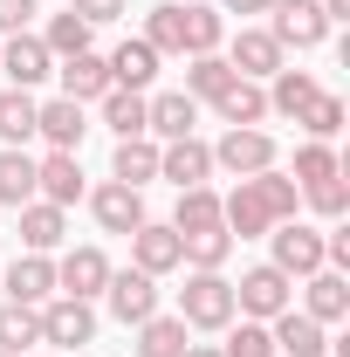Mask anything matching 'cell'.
Masks as SVG:
<instances>
[{"label": "cell", "mask_w": 350, "mask_h": 357, "mask_svg": "<svg viewBox=\"0 0 350 357\" xmlns=\"http://www.w3.org/2000/svg\"><path fill=\"white\" fill-rule=\"evenodd\" d=\"M35 199H48V206H76L83 199V158L76 151H48V158H35Z\"/></svg>", "instance_id": "obj_12"}, {"label": "cell", "mask_w": 350, "mask_h": 357, "mask_svg": "<svg viewBox=\"0 0 350 357\" xmlns=\"http://www.w3.org/2000/svg\"><path fill=\"white\" fill-rule=\"evenodd\" d=\"M35 199V158L28 151H0V206H28Z\"/></svg>", "instance_id": "obj_36"}, {"label": "cell", "mask_w": 350, "mask_h": 357, "mask_svg": "<svg viewBox=\"0 0 350 357\" xmlns=\"http://www.w3.org/2000/svg\"><path fill=\"white\" fill-rule=\"evenodd\" d=\"M220 357H275V337H268V323H254V316H241V330L227 323V344H220Z\"/></svg>", "instance_id": "obj_40"}, {"label": "cell", "mask_w": 350, "mask_h": 357, "mask_svg": "<svg viewBox=\"0 0 350 357\" xmlns=\"http://www.w3.org/2000/svg\"><path fill=\"white\" fill-rule=\"evenodd\" d=\"M0 76H7V89H35L42 76H55V55L42 48V35H7L0 42Z\"/></svg>", "instance_id": "obj_11"}, {"label": "cell", "mask_w": 350, "mask_h": 357, "mask_svg": "<svg viewBox=\"0 0 350 357\" xmlns=\"http://www.w3.org/2000/svg\"><path fill=\"white\" fill-rule=\"evenodd\" d=\"M178 323L185 330H227L234 323V282L220 268H192L178 289Z\"/></svg>", "instance_id": "obj_1"}, {"label": "cell", "mask_w": 350, "mask_h": 357, "mask_svg": "<svg viewBox=\"0 0 350 357\" xmlns=\"http://www.w3.org/2000/svg\"><path fill=\"white\" fill-rule=\"evenodd\" d=\"M178 28H185V55H213L227 42V21H220V7H206V0H185L178 7Z\"/></svg>", "instance_id": "obj_27"}, {"label": "cell", "mask_w": 350, "mask_h": 357, "mask_svg": "<svg viewBox=\"0 0 350 357\" xmlns=\"http://www.w3.org/2000/svg\"><path fill=\"white\" fill-rule=\"evenodd\" d=\"M35 344H42V316L21 310V303H0V351H7V357H28Z\"/></svg>", "instance_id": "obj_33"}, {"label": "cell", "mask_w": 350, "mask_h": 357, "mask_svg": "<svg viewBox=\"0 0 350 357\" xmlns=\"http://www.w3.org/2000/svg\"><path fill=\"white\" fill-rule=\"evenodd\" d=\"M268 14H275L268 35H275L282 48H323V42H330V21H323L316 0H275Z\"/></svg>", "instance_id": "obj_8"}, {"label": "cell", "mask_w": 350, "mask_h": 357, "mask_svg": "<svg viewBox=\"0 0 350 357\" xmlns=\"http://www.w3.org/2000/svg\"><path fill=\"white\" fill-rule=\"evenodd\" d=\"M199 227H220V192L213 185H185L172 206V234H199Z\"/></svg>", "instance_id": "obj_32"}, {"label": "cell", "mask_w": 350, "mask_h": 357, "mask_svg": "<svg viewBox=\"0 0 350 357\" xmlns=\"http://www.w3.org/2000/svg\"><path fill=\"white\" fill-rule=\"evenodd\" d=\"M303 131L316 137V144H330V137L344 131V96H330V89H316V103L303 110Z\"/></svg>", "instance_id": "obj_41"}, {"label": "cell", "mask_w": 350, "mask_h": 357, "mask_svg": "<svg viewBox=\"0 0 350 357\" xmlns=\"http://www.w3.org/2000/svg\"><path fill=\"white\" fill-rule=\"evenodd\" d=\"M103 103V124L117 137H144V96L137 89H110V96H96Z\"/></svg>", "instance_id": "obj_38"}, {"label": "cell", "mask_w": 350, "mask_h": 357, "mask_svg": "<svg viewBox=\"0 0 350 357\" xmlns=\"http://www.w3.org/2000/svg\"><path fill=\"white\" fill-rule=\"evenodd\" d=\"M234 83V69H227V55H185V96H192V103H213L220 89Z\"/></svg>", "instance_id": "obj_31"}, {"label": "cell", "mask_w": 350, "mask_h": 357, "mask_svg": "<svg viewBox=\"0 0 350 357\" xmlns=\"http://www.w3.org/2000/svg\"><path fill=\"white\" fill-rule=\"evenodd\" d=\"M220 227L234 234V241H261L268 227V206H261V192H254V178H234V192L220 199Z\"/></svg>", "instance_id": "obj_17"}, {"label": "cell", "mask_w": 350, "mask_h": 357, "mask_svg": "<svg viewBox=\"0 0 350 357\" xmlns=\"http://www.w3.org/2000/svg\"><path fill=\"white\" fill-rule=\"evenodd\" d=\"M14 213H21V255H55V248L69 241V213L48 206V199H28V206H14Z\"/></svg>", "instance_id": "obj_18"}, {"label": "cell", "mask_w": 350, "mask_h": 357, "mask_svg": "<svg viewBox=\"0 0 350 357\" xmlns=\"http://www.w3.org/2000/svg\"><path fill=\"white\" fill-rule=\"evenodd\" d=\"M89 131V103H69V96H55V103H35V137H42L48 151H76Z\"/></svg>", "instance_id": "obj_15"}, {"label": "cell", "mask_w": 350, "mask_h": 357, "mask_svg": "<svg viewBox=\"0 0 350 357\" xmlns=\"http://www.w3.org/2000/svg\"><path fill=\"white\" fill-rule=\"evenodd\" d=\"M254 192H261V206H268V220H296L303 213V185L282 172V165H268V172H254Z\"/></svg>", "instance_id": "obj_30"}, {"label": "cell", "mask_w": 350, "mask_h": 357, "mask_svg": "<svg viewBox=\"0 0 350 357\" xmlns=\"http://www.w3.org/2000/svg\"><path fill=\"white\" fill-rule=\"evenodd\" d=\"M69 14H83L89 28H103V21H124V0H69Z\"/></svg>", "instance_id": "obj_44"}, {"label": "cell", "mask_w": 350, "mask_h": 357, "mask_svg": "<svg viewBox=\"0 0 350 357\" xmlns=\"http://www.w3.org/2000/svg\"><path fill=\"white\" fill-rule=\"evenodd\" d=\"M268 261L282 268L289 282H303V275H316V268H330L323 261V227H309V220H275L268 227Z\"/></svg>", "instance_id": "obj_3"}, {"label": "cell", "mask_w": 350, "mask_h": 357, "mask_svg": "<svg viewBox=\"0 0 350 357\" xmlns=\"http://www.w3.org/2000/svg\"><path fill=\"white\" fill-rule=\"evenodd\" d=\"M137 357H185V323L178 316H144L137 323Z\"/></svg>", "instance_id": "obj_34"}, {"label": "cell", "mask_w": 350, "mask_h": 357, "mask_svg": "<svg viewBox=\"0 0 350 357\" xmlns=\"http://www.w3.org/2000/svg\"><path fill=\"white\" fill-rule=\"evenodd\" d=\"M0 357H7V351H0Z\"/></svg>", "instance_id": "obj_48"}, {"label": "cell", "mask_w": 350, "mask_h": 357, "mask_svg": "<svg viewBox=\"0 0 350 357\" xmlns=\"http://www.w3.org/2000/svg\"><path fill=\"white\" fill-rule=\"evenodd\" d=\"M282 151H275V137L261 131V124H248V131H220V144H213V172H227V178H254V172H268Z\"/></svg>", "instance_id": "obj_4"}, {"label": "cell", "mask_w": 350, "mask_h": 357, "mask_svg": "<svg viewBox=\"0 0 350 357\" xmlns=\"http://www.w3.org/2000/svg\"><path fill=\"white\" fill-rule=\"evenodd\" d=\"M316 76H309V69H275V76H268V117H289V124H303V110L309 103H316Z\"/></svg>", "instance_id": "obj_25"}, {"label": "cell", "mask_w": 350, "mask_h": 357, "mask_svg": "<svg viewBox=\"0 0 350 357\" xmlns=\"http://www.w3.org/2000/svg\"><path fill=\"white\" fill-rule=\"evenodd\" d=\"M227 255H234V234H227V227L178 234V268H227Z\"/></svg>", "instance_id": "obj_28"}, {"label": "cell", "mask_w": 350, "mask_h": 357, "mask_svg": "<svg viewBox=\"0 0 350 357\" xmlns=\"http://www.w3.org/2000/svg\"><path fill=\"white\" fill-rule=\"evenodd\" d=\"M282 310H296V282L282 275L275 261L248 268L241 282H234V316H254V323H275Z\"/></svg>", "instance_id": "obj_2"}, {"label": "cell", "mask_w": 350, "mask_h": 357, "mask_svg": "<svg viewBox=\"0 0 350 357\" xmlns=\"http://www.w3.org/2000/svg\"><path fill=\"white\" fill-rule=\"evenodd\" d=\"M35 137V89H0V144L28 151Z\"/></svg>", "instance_id": "obj_29"}, {"label": "cell", "mask_w": 350, "mask_h": 357, "mask_svg": "<svg viewBox=\"0 0 350 357\" xmlns=\"http://www.w3.org/2000/svg\"><path fill=\"white\" fill-rule=\"evenodd\" d=\"M110 178L144 192V185L158 178V137H117V151H110Z\"/></svg>", "instance_id": "obj_26"}, {"label": "cell", "mask_w": 350, "mask_h": 357, "mask_svg": "<svg viewBox=\"0 0 350 357\" xmlns=\"http://www.w3.org/2000/svg\"><path fill=\"white\" fill-rule=\"evenodd\" d=\"M158 178H172L178 192H185V185H206V178H213V144H206V137H172V144H158Z\"/></svg>", "instance_id": "obj_14"}, {"label": "cell", "mask_w": 350, "mask_h": 357, "mask_svg": "<svg viewBox=\"0 0 350 357\" xmlns=\"http://www.w3.org/2000/svg\"><path fill=\"white\" fill-rule=\"evenodd\" d=\"M144 42L158 55H185V28H178V0H158L151 21H144Z\"/></svg>", "instance_id": "obj_39"}, {"label": "cell", "mask_w": 350, "mask_h": 357, "mask_svg": "<svg viewBox=\"0 0 350 357\" xmlns=\"http://www.w3.org/2000/svg\"><path fill=\"white\" fill-rule=\"evenodd\" d=\"M103 282H110V255H103V248H69V255L55 261V296L96 303V296H103Z\"/></svg>", "instance_id": "obj_9"}, {"label": "cell", "mask_w": 350, "mask_h": 357, "mask_svg": "<svg viewBox=\"0 0 350 357\" xmlns=\"http://www.w3.org/2000/svg\"><path fill=\"white\" fill-rule=\"evenodd\" d=\"M103 62H110V89H137V96H144L165 55H158V48H151L144 35H137V42H117L110 55H103Z\"/></svg>", "instance_id": "obj_20"}, {"label": "cell", "mask_w": 350, "mask_h": 357, "mask_svg": "<svg viewBox=\"0 0 350 357\" xmlns=\"http://www.w3.org/2000/svg\"><path fill=\"white\" fill-rule=\"evenodd\" d=\"M268 337H275V357H323L330 351V330L316 316H303V310H282L268 323Z\"/></svg>", "instance_id": "obj_19"}, {"label": "cell", "mask_w": 350, "mask_h": 357, "mask_svg": "<svg viewBox=\"0 0 350 357\" xmlns=\"http://www.w3.org/2000/svg\"><path fill=\"white\" fill-rule=\"evenodd\" d=\"M296 185H323V178H344V158H337V151H330V144H316V137H309V144H296Z\"/></svg>", "instance_id": "obj_37"}, {"label": "cell", "mask_w": 350, "mask_h": 357, "mask_svg": "<svg viewBox=\"0 0 350 357\" xmlns=\"http://www.w3.org/2000/svg\"><path fill=\"white\" fill-rule=\"evenodd\" d=\"M103 303L117 323H144V316H158V275H144V268H110V282H103Z\"/></svg>", "instance_id": "obj_6"}, {"label": "cell", "mask_w": 350, "mask_h": 357, "mask_svg": "<svg viewBox=\"0 0 350 357\" xmlns=\"http://www.w3.org/2000/svg\"><path fill=\"white\" fill-rule=\"evenodd\" d=\"M62 96L69 103H96V96H110V62L96 55V48H83V55H62Z\"/></svg>", "instance_id": "obj_23"}, {"label": "cell", "mask_w": 350, "mask_h": 357, "mask_svg": "<svg viewBox=\"0 0 350 357\" xmlns=\"http://www.w3.org/2000/svg\"><path fill=\"white\" fill-rule=\"evenodd\" d=\"M316 7H323V21H330V28H337V21H350V0H316Z\"/></svg>", "instance_id": "obj_46"}, {"label": "cell", "mask_w": 350, "mask_h": 357, "mask_svg": "<svg viewBox=\"0 0 350 357\" xmlns=\"http://www.w3.org/2000/svg\"><path fill=\"white\" fill-rule=\"evenodd\" d=\"M48 296H55V255H14L7 261V303L42 310Z\"/></svg>", "instance_id": "obj_16"}, {"label": "cell", "mask_w": 350, "mask_h": 357, "mask_svg": "<svg viewBox=\"0 0 350 357\" xmlns=\"http://www.w3.org/2000/svg\"><path fill=\"white\" fill-rule=\"evenodd\" d=\"M192 124H199V103H192L185 89H158V96H144V137L172 144V137H192Z\"/></svg>", "instance_id": "obj_13"}, {"label": "cell", "mask_w": 350, "mask_h": 357, "mask_svg": "<svg viewBox=\"0 0 350 357\" xmlns=\"http://www.w3.org/2000/svg\"><path fill=\"white\" fill-rule=\"evenodd\" d=\"M89 213H96L103 234H137V227L151 220V213H144V192H137V185H117V178H103V185L89 192Z\"/></svg>", "instance_id": "obj_10"}, {"label": "cell", "mask_w": 350, "mask_h": 357, "mask_svg": "<svg viewBox=\"0 0 350 357\" xmlns=\"http://www.w3.org/2000/svg\"><path fill=\"white\" fill-rule=\"evenodd\" d=\"M35 316H42V344H55V351H83V344H96V310L76 303V296H48Z\"/></svg>", "instance_id": "obj_5"}, {"label": "cell", "mask_w": 350, "mask_h": 357, "mask_svg": "<svg viewBox=\"0 0 350 357\" xmlns=\"http://www.w3.org/2000/svg\"><path fill=\"white\" fill-rule=\"evenodd\" d=\"M227 69H234V76H248V83H268L275 69H289V48L275 42L268 28H241V35L227 42Z\"/></svg>", "instance_id": "obj_7"}, {"label": "cell", "mask_w": 350, "mask_h": 357, "mask_svg": "<svg viewBox=\"0 0 350 357\" xmlns=\"http://www.w3.org/2000/svg\"><path fill=\"white\" fill-rule=\"evenodd\" d=\"M275 0H220V14H268Z\"/></svg>", "instance_id": "obj_45"}, {"label": "cell", "mask_w": 350, "mask_h": 357, "mask_svg": "<svg viewBox=\"0 0 350 357\" xmlns=\"http://www.w3.org/2000/svg\"><path fill=\"white\" fill-rule=\"evenodd\" d=\"M303 316H316L323 330L350 316V282L337 275V268H316V275H303Z\"/></svg>", "instance_id": "obj_21"}, {"label": "cell", "mask_w": 350, "mask_h": 357, "mask_svg": "<svg viewBox=\"0 0 350 357\" xmlns=\"http://www.w3.org/2000/svg\"><path fill=\"white\" fill-rule=\"evenodd\" d=\"M185 357H220V351H213V344H185Z\"/></svg>", "instance_id": "obj_47"}, {"label": "cell", "mask_w": 350, "mask_h": 357, "mask_svg": "<svg viewBox=\"0 0 350 357\" xmlns=\"http://www.w3.org/2000/svg\"><path fill=\"white\" fill-rule=\"evenodd\" d=\"M35 14H42V0H0V42H7V35H21Z\"/></svg>", "instance_id": "obj_43"}, {"label": "cell", "mask_w": 350, "mask_h": 357, "mask_svg": "<svg viewBox=\"0 0 350 357\" xmlns=\"http://www.w3.org/2000/svg\"><path fill=\"white\" fill-rule=\"evenodd\" d=\"M213 110H220V124H227V131L268 124V89H261V83H248V76H234V83L213 96Z\"/></svg>", "instance_id": "obj_24"}, {"label": "cell", "mask_w": 350, "mask_h": 357, "mask_svg": "<svg viewBox=\"0 0 350 357\" xmlns=\"http://www.w3.org/2000/svg\"><path fill=\"white\" fill-rule=\"evenodd\" d=\"M124 241H131V268H144V275H172V268H178L172 220H144L137 234H124Z\"/></svg>", "instance_id": "obj_22"}, {"label": "cell", "mask_w": 350, "mask_h": 357, "mask_svg": "<svg viewBox=\"0 0 350 357\" xmlns=\"http://www.w3.org/2000/svg\"><path fill=\"white\" fill-rule=\"evenodd\" d=\"M303 199L323 213V220H344V213H350V185H344V178H323V185H309Z\"/></svg>", "instance_id": "obj_42"}, {"label": "cell", "mask_w": 350, "mask_h": 357, "mask_svg": "<svg viewBox=\"0 0 350 357\" xmlns=\"http://www.w3.org/2000/svg\"><path fill=\"white\" fill-rule=\"evenodd\" d=\"M89 35H96V28H89L83 14H69V7H62V14H48V28H42V48L55 55V62H62V55H83V48H89Z\"/></svg>", "instance_id": "obj_35"}]
</instances>
